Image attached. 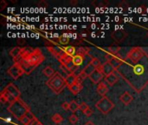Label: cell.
I'll list each match as a JSON object with an SVG mask.
<instances>
[{
  "label": "cell",
  "mask_w": 148,
  "mask_h": 125,
  "mask_svg": "<svg viewBox=\"0 0 148 125\" xmlns=\"http://www.w3.org/2000/svg\"><path fill=\"white\" fill-rule=\"evenodd\" d=\"M44 60V56L43 55V53L40 49L37 48L35 50L33 51L30 55L28 57L23 58L19 63L20 66L24 69V72L26 75L30 74L33 70L35 69Z\"/></svg>",
  "instance_id": "obj_1"
},
{
  "label": "cell",
  "mask_w": 148,
  "mask_h": 125,
  "mask_svg": "<svg viewBox=\"0 0 148 125\" xmlns=\"http://www.w3.org/2000/svg\"><path fill=\"white\" fill-rule=\"evenodd\" d=\"M7 110L18 120L20 121V119L25 116L29 110V107L21 99H18L13 103L10 104V106L7 108Z\"/></svg>",
  "instance_id": "obj_2"
},
{
  "label": "cell",
  "mask_w": 148,
  "mask_h": 125,
  "mask_svg": "<svg viewBox=\"0 0 148 125\" xmlns=\"http://www.w3.org/2000/svg\"><path fill=\"white\" fill-rule=\"evenodd\" d=\"M46 84L56 94H60L63 91V89L68 86L65 78L58 72H56L52 77L48 78L46 82Z\"/></svg>",
  "instance_id": "obj_3"
},
{
  "label": "cell",
  "mask_w": 148,
  "mask_h": 125,
  "mask_svg": "<svg viewBox=\"0 0 148 125\" xmlns=\"http://www.w3.org/2000/svg\"><path fill=\"white\" fill-rule=\"evenodd\" d=\"M95 108L101 113L107 115L114 108V103L107 97H103L95 103Z\"/></svg>",
  "instance_id": "obj_4"
},
{
  "label": "cell",
  "mask_w": 148,
  "mask_h": 125,
  "mask_svg": "<svg viewBox=\"0 0 148 125\" xmlns=\"http://www.w3.org/2000/svg\"><path fill=\"white\" fill-rule=\"evenodd\" d=\"M144 57V52L141 48L139 47H134L132 48L126 55V58L130 59L133 63H138Z\"/></svg>",
  "instance_id": "obj_5"
},
{
  "label": "cell",
  "mask_w": 148,
  "mask_h": 125,
  "mask_svg": "<svg viewBox=\"0 0 148 125\" xmlns=\"http://www.w3.org/2000/svg\"><path fill=\"white\" fill-rule=\"evenodd\" d=\"M7 73L11 77V78L15 80L20 77L23 74H24V69H22L19 63H14L13 65H11L7 70Z\"/></svg>",
  "instance_id": "obj_6"
},
{
  "label": "cell",
  "mask_w": 148,
  "mask_h": 125,
  "mask_svg": "<svg viewBox=\"0 0 148 125\" xmlns=\"http://www.w3.org/2000/svg\"><path fill=\"white\" fill-rule=\"evenodd\" d=\"M5 91H6L7 93H9L10 95H11L12 97H14L16 99H20V97H21V92L18 89L14 83H9L5 88Z\"/></svg>",
  "instance_id": "obj_7"
},
{
  "label": "cell",
  "mask_w": 148,
  "mask_h": 125,
  "mask_svg": "<svg viewBox=\"0 0 148 125\" xmlns=\"http://www.w3.org/2000/svg\"><path fill=\"white\" fill-rule=\"evenodd\" d=\"M107 62H109L111 63V65L113 67L114 69H117L123 63L124 59L120 55H115V56H113L110 58V60H108Z\"/></svg>",
  "instance_id": "obj_8"
},
{
  "label": "cell",
  "mask_w": 148,
  "mask_h": 125,
  "mask_svg": "<svg viewBox=\"0 0 148 125\" xmlns=\"http://www.w3.org/2000/svg\"><path fill=\"white\" fill-rule=\"evenodd\" d=\"M98 69L100 70L101 72H102L105 77H107V76H108V75L113 73V70H114L113 67V66L111 65V63H110L109 62H107V61L106 63H104L103 64H102L101 68H99Z\"/></svg>",
  "instance_id": "obj_9"
},
{
  "label": "cell",
  "mask_w": 148,
  "mask_h": 125,
  "mask_svg": "<svg viewBox=\"0 0 148 125\" xmlns=\"http://www.w3.org/2000/svg\"><path fill=\"white\" fill-rule=\"evenodd\" d=\"M103 77H104V75L101 72L100 70L99 69H95V71L94 72L88 77L89 79H90V81L93 83H94V84H99L101 83V81L103 79Z\"/></svg>",
  "instance_id": "obj_10"
},
{
  "label": "cell",
  "mask_w": 148,
  "mask_h": 125,
  "mask_svg": "<svg viewBox=\"0 0 148 125\" xmlns=\"http://www.w3.org/2000/svg\"><path fill=\"white\" fill-rule=\"evenodd\" d=\"M48 51L50 52L51 54L53 55V57H55L58 60L62 58V56L63 54V49H61L60 47H57V46L48 47Z\"/></svg>",
  "instance_id": "obj_11"
},
{
  "label": "cell",
  "mask_w": 148,
  "mask_h": 125,
  "mask_svg": "<svg viewBox=\"0 0 148 125\" xmlns=\"http://www.w3.org/2000/svg\"><path fill=\"white\" fill-rule=\"evenodd\" d=\"M96 91L99 94L103 97H106V95L108 92V87L107 86V84L104 82H101L97 85Z\"/></svg>",
  "instance_id": "obj_12"
},
{
  "label": "cell",
  "mask_w": 148,
  "mask_h": 125,
  "mask_svg": "<svg viewBox=\"0 0 148 125\" xmlns=\"http://www.w3.org/2000/svg\"><path fill=\"white\" fill-rule=\"evenodd\" d=\"M35 118H36V116L31 113V111H29L25 116H24L20 119V122L23 123V125H29Z\"/></svg>",
  "instance_id": "obj_13"
},
{
  "label": "cell",
  "mask_w": 148,
  "mask_h": 125,
  "mask_svg": "<svg viewBox=\"0 0 148 125\" xmlns=\"http://www.w3.org/2000/svg\"><path fill=\"white\" fill-rule=\"evenodd\" d=\"M134 97L128 91H125L120 97V100L121 101L122 103H124L125 105H128L132 101H133Z\"/></svg>",
  "instance_id": "obj_14"
},
{
  "label": "cell",
  "mask_w": 148,
  "mask_h": 125,
  "mask_svg": "<svg viewBox=\"0 0 148 125\" xmlns=\"http://www.w3.org/2000/svg\"><path fill=\"white\" fill-rule=\"evenodd\" d=\"M22 49L23 48H20V47H15L13 49H11L10 50V56L13 58V61L15 62L16 60H18V58L20 57L21 55V52H22Z\"/></svg>",
  "instance_id": "obj_15"
},
{
  "label": "cell",
  "mask_w": 148,
  "mask_h": 125,
  "mask_svg": "<svg viewBox=\"0 0 148 125\" xmlns=\"http://www.w3.org/2000/svg\"><path fill=\"white\" fill-rule=\"evenodd\" d=\"M82 84L81 83H75L74 84L70 85V86H68L69 88V90L74 94V95H77L78 93L81 92V91L82 90Z\"/></svg>",
  "instance_id": "obj_16"
},
{
  "label": "cell",
  "mask_w": 148,
  "mask_h": 125,
  "mask_svg": "<svg viewBox=\"0 0 148 125\" xmlns=\"http://www.w3.org/2000/svg\"><path fill=\"white\" fill-rule=\"evenodd\" d=\"M105 82L109 85V86H113L118 82V77L115 75L114 73H112L107 77H105Z\"/></svg>",
  "instance_id": "obj_17"
},
{
  "label": "cell",
  "mask_w": 148,
  "mask_h": 125,
  "mask_svg": "<svg viewBox=\"0 0 148 125\" xmlns=\"http://www.w3.org/2000/svg\"><path fill=\"white\" fill-rule=\"evenodd\" d=\"M95 69H95V68H94V67L90 63H89L88 64H87V65L84 67V69H82L81 71H82V72H83V73L88 77H90V76L94 72Z\"/></svg>",
  "instance_id": "obj_18"
},
{
  "label": "cell",
  "mask_w": 148,
  "mask_h": 125,
  "mask_svg": "<svg viewBox=\"0 0 148 125\" xmlns=\"http://www.w3.org/2000/svg\"><path fill=\"white\" fill-rule=\"evenodd\" d=\"M43 73L48 78L52 77L56 74L54 69H53L52 67H50V66H46V67L43 69Z\"/></svg>",
  "instance_id": "obj_19"
},
{
  "label": "cell",
  "mask_w": 148,
  "mask_h": 125,
  "mask_svg": "<svg viewBox=\"0 0 148 125\" xmlns=\"http://www.w3.org/2000/svg\"><path fill=\"white\" fill-rule=\"evenodd\" d=\"M61 63V64H63V65H65L66 67H67L70 71L72 70V69L75 66V63H73V60H72V58H67V59H65V60H63V61H61L60 62Z\"/></svg>",
  "instance_id": "obj_20"
},
{
  "label": "cell",
  "mask_w": 148,
  "mask_h": 125,
  "mask_svg": "<svg viewBox=\"0 0 148 125\" xmlns=\"http://www.w3.org/2000/svg\"><path fill=\"white\" fill-rule=\"evenodd\" d=\"M89 52V48L88 47H81V48H78L76 50V54L75 55H79V56H81L83 57L88 55Z\"/></svg>",
  "instance_id": "obj_21"
},
{
  "label": "cell",
  "mask_w": 148,
  "mask_h": 125,
  "mask_svg": "<svg viewBox=\"0 0 148 125\" xmlns=\"http://www.w3.org/2000/svg\"><path fill=\"white\" fill-rule=\"evenodd\" d=\"M72 60H73V63H75V65L79 67L81 64H82V63H83L84 58L81 56H79V55H75L72 58Z\"/></svg>",
  "instance_id": "obj_22"
},
{
  "label": "cell",
  "mask_w": 148,
  "mask_h": 125,
  "mask_svg": "<svg viewBox=\"0 0 148 125\" xmlns=\"http://www.w3.org/2000/svg\"><path fill=\"white\" fill-rule=\"evenodd\" d=\"M66 83H67L68 86H70L72 84H74L75 83H76V76L73 73L69 74L67 77H66Z\"/></svg>",
  "instance_id": "obj_23"
},
{
  "label": "cell",
  "mask_w": 148,
  "mask_h": 125,
  "mask_svg": "<svg viewBox=\"0 0 148 125\" xmlns=\"http://www.w3.org/2000/svg\"><path fill=\"white\" fill-rule=\"evenodd\" d=\"M120 50V48L118 47V46L108 47V48H107V54L112 55V56H115V55H117V53L119 52Z\"/></svg>",
  "instance_id": "obj_24"
},
{
  "label": "cell",
  "mask_w": 148,
  "mask_h": 125,
  "mask_svg": "<svg viewBox=\"0 0 148 125\" xmlns=\"http://www.w3.org/2000/svg\"><path fill=\"white\" fill-rule=\"evenodd\" d=\"M51 119H52V121H53L55 123H56V124H60V123H62V122H63L62 116L60 114H57V113L55 114L54 116H52Z\"/></svg>",
  "instance_id": "obj_25"
},
{
  "label": "cell",
  "mask_w": 148,
  "mask_h": 125,
  "mask_svg": "<svg viewBox=\"0 0 148 125\" xmlns=\"http://www.w3.org/2000/svg\"><path fill=\"white\" fill-rule=\"evenodd\" d=\"M79 110V104L75 101H71L69 103V110L73 113H75L76 110Z\"/></svg>",
  "instance_id": "obj_26"
},
{
  "label": "cell",
  "mask_w": 148,
  "mask_h": 125,
  "mask_svg": "<svg viewBox=\"0 0 148 125\" xmlns=\"http://www.w3.org/2000/svg\"><path fill=\"white\" fill-rule=\"evenodd\" d=\"M88 77L82 72V71H81V73L80 74H78L77 76H76V82L77 83H83V81L87 78Z\"/></svg>",
  "instance_id": "obj_27"
},
{
  "label": "cell",
  "mask_w": 148,
  "mask_h": 125,
  "mask_svg": "<svg viewBox=\"0 0 148 125\" xmlns=\"http://www.w3.org/2000/svg\"><path fill=\"white\" fill-rule=\"evenodd\" d=\"M90 63H91L96 69H98L99 68H101V66H102L100 60L97 59L96 58H93L92 60H91V62H90Z\"/></svg>",
  "instance_id": "obj_28"
},
{
  "label": "cell",
  "mask_w": 148,
  "mask_h": 125,
  "mask_svg": "<svg viewBox=\"0 0 148 125\" xmlns=\"http://www.w3.org/2000/svg\"><path fill=\"white\" fill-rule=\"evenodd\" d=\"M89 107L88 106V104L86 103H81V104H79V110L82 112H85Z\"/></svg>",
  "instance_id": "obj_29"
},
{
  "label": "cell",
  "mask_w": 148,
  "mask_h": 125,
  "mask_svg": "<svg viewBox=\"0 0 148 125\" xmlns=\"http://www.w3.org/2000/svg\"><path fill=\"white\" fill-rule=\"evenodd\" d=\"M69 121L72 123V124H76L78 122V117L75 115L72 114L69 117Z\"/></svg>",
  "instance_id": "obj_30"
},
{
  "label": "cell",
  "mask_w": 148,
  "mask_h": 125,
  "mask_svg": "<svg viewBox=\"0 0 148 125\" xmlns=\"http://www.w3.org/2000/svg\"><path fill=\"white\" fill-rule=\"evenodd\" d=\"M68 41H69V38H66L65 36H62V37H60L59 38V42L61 44H66L68 43Z\"/></svg>",
  "instance_id": "obj_31"
},
{
  "label": "cell",
  "mask_w": 148,
  "mask_h": 125,
  "mask_svg": "<svg viewBox=\"0 0 148 125\" xmlns=\"http://www.w3.org/2000/svg\"><path fill=\"white\" fill-rule=\"evenodd\" d=\"M61 106H62V108L64 110H69V103H68V102L62 103Z\"/></svg>",
  "instance_id": "obj_32"
},
{
  "label": "cell",
  "mask_w": 148,
  "mask_h": 125,
  "mask_svg": "<svg viewBox=\"0 0 148 125\" xmlns=\"http://www.w3.org/2000/svg\"><path fill=\"white\" fill-rule=\"evenodd\" d=\"M0 101H1V103H3V104H6V103H8V100L6 99V97L3 95V94H1L0 95Z\"/></svg>",
  "instance_id": "obj_33"
},
{
  "label": "cell",
  "mask_w": 148,
  "mask_h": 125,
  "mask_svg": "<svg viewBox=\"0 0 148 125\" xmlns=\"http://www.w3.org/2000/svg\"><path fill=\"white\" fill-rule=\"evenodd\" d=\"M29 125H43V124L42 122H40L37 120V118H35Z\"/></svg>",
  "instance_id": "obj_34"
},
{
  "label": "cell",
  "mask_w": 148,
  "mask_h": 125,
  "mask_svg": "<svg viewBox=\"0 0 148 125\" xmlns=\"http://www.w3.org/2000/svg\"><path fill=\"white\" fill-rule=\"evenodd\" d=\"M83 114H84L85 116H90L93 115V110H92L90 108H88L85 112H83Z\"/></svg>",
  "instance_id": "obj_35"
},
{
  "label": "cell",
  "mask_w": 148,
  "mask_h": 125,
  "mask_svg": "<svg viewBox=\"0 0 148 125\" xmlns=\"http://www.w3.org/2000/svg\"><path fill=\"white\" fill-rule=\"evenodd\" d=\"M84 125H95V124H94L93 122H90V121H89V122H87Z\"/></svg>",
  "instance_id": "obj_36"
}]
</instances>
